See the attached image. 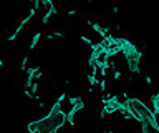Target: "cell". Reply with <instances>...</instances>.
<instances>
[{"label": "cell", "mask_w": 159, "mask_h": 133, "mask_svg": "<svg viewBox=\"0 0 159 133\" xmlns=\"http://www.w3.org/2000/svg\"><path fill=\"white\" fill-rule=\"evenodd\" d=\"M108 133H114V131H108Z\"/></svg>", "instance_id": "2"}, {"label": "cell", "mask_w": 159, "mask_h": 133, "mask_svg": "<svg viewBox=\"0 0 159 133\" xmlns=\"http://www.w3.org/2000/svg\"><path fill=\"white\" fill-rule=\"evenodd\" d=\"M40 38H42V33H35L33 35V38H32V43H30V48H33L37 43L40 42Z\"/></svg>", "instance_id": "1"}]
</instances>
